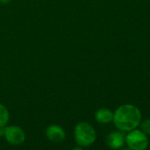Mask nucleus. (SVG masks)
<instances>
[{
	"label": "nucleus",
	"instance_id": "obj_1",
	"mask_svg": "<svg viewBox=\"0 0 150 150\" xmlns=\"http://www.w3.org/2000/svg\"><path fill=\"white\" fill-rule=\"evenodd\" d=\"M116 127L121 131L129 132L135 129L141 121V113L139 108L133 105H123L113 113V120Z\"/></svg>",
	"mask_w": 150,
	"mask_h": 150
},
{
	"label": "nucleus",
	"instance_id": "obj_2",
	"mask_svg": "<svg viewBox=\"0 0 150 150\" xmlns=\"http://www.w3.org/2000/svg\"><path fill=\"white\" fill-rule=\"evenodd\" d=\"M74 139L77 145L81 148H87L95 143L96 132L89 123L82 121L78 123L74 128Z\"/></svg>",
	"mask_w": 150,
	"mask_h": 150
},
{
	"label": "nucleus",
	"instance_id": "obj_3",
	"mask_svg": "<svg viewBox=\"0 0 150 150\" xmlns=\"http://www.w3.org/2000/svg\"><path fill=\"white\" fill-rule=\"evenodd\" d=\"M125 142L133 150H144L149 146V139L141 130H131L125 137Z\"/></svg>",
	"mask_w": 150,
	"mask_h": 150
},
{
	"label": "nucleus",
	"instance_id": "obj_4",
	"mask_svg": "<svg viewBox=\"0 0 150 150\" xmlns=\"http://www.w3.org/2000/svg\"><path fill=\"white\" fill-rule=\"evenodd\" d=\"M4 137L5 140L11 145H21L26 139L24 131L17 126H9L5 127Z\"/></svg>",
	"mask_w": 150,
	"mask_h": 150
},
{
	"label": "nucleus",
	"instance_id": "obj_5",
	"mask_svg": "<svg viewBox=\"0 0 150 150\" xmlns=\"http://www.w3.org/2000/svg\"><path fill=\"white\" fill-rule=\"evenodd\" d=\"M46 136L53 143H60L65 138V130L57 125H51L46 129Z\"/></svg>",
	"mask_w": 150,
	"mask_h": 150
},
{
	"label": "nucleus",
	"instance_id": "obj_6",
	"mask_svg": "<svg viewBox=\"0 0 150 150\" xmlns=\"http://www.w3.org/2000/svg\"><path fill=\"white\" fill-rule=\"evenodd\" d=\"M106 144L113 149H121L125 144V135L120 132L111 133L106 138Z\"/></svg>",
	"mask_w": 150,
	"mask_h": 150
},
{
	"label": "nucleus",
	"instance_id": "obj_7",
	"mask_svg": "<svg viewBox=\"0 0 150 150\" xmlns=\"http://www.w3.org/2000/svg\"><path fill=\"white\" fill-rule=\"evenodd\" d=\"M95 117L100 124H109L113 120V112L107 108H101L96 111Z\"/></svg>",
	"mask_w": 150,
	"mask_h": 150
},
{
	"label": "nucleus",
	"instance_id": "obj_8",
	"mask_svg": "<svg viewBox=\"0 0 150 150\" xmlns=\"http://www.w3.org/2000/svg\"><path fill=\"white\" fill-rule=\"evenodd\" d=\"M9 112L7 110V108L0 104V127H5L9 121Z\"/></svg>",
	"mask_w": 150,
	"mask_h": 150
},
{
	"label": "nucleus",
	"instance_id": "obj_9",
	"mask_svg": "<svg viewBox=\"0 0 150 150\" xmlns=\"http://www.w3.org/2000/svg\"><path fill=\"white\" fill-rule=\"evenodd\" d=\"M141 129L144 134H150V120H146L143 122H141Z\"/></svg>",
	"mask_w": 150,
	"mask_h": 150
},
{
	"label": "nucleus",
	"instance_id": "obj_10",
	"mask_svg": "<svg viewBox=\"0 0 150 150\" xmlns=\"http://www.w3.org/2000/svg\"><path fill=\"white\" fill-rule=\"evenodd\" d=\"M5 127H6V126H5ZM5 127H0V136H4Z\"/></svg>",
	"mask_w": 150,
	"mask_h": 150
},
{
	"label": "nucleus",
	"instance_id": "obj_11",
	"mask_svg": "<svg viewBox=\"0 0 150 150\" xmlns=\"http://www.w3.org/2000/svg\"><path fill=\"white\" fill-rule=\"evenodd\" d=\"M10 1H11V0H0V2H1L2 4H8Z\"/></svg>",
	"mask_w": 150,
	"mask_h": 150
}]
</instances>
